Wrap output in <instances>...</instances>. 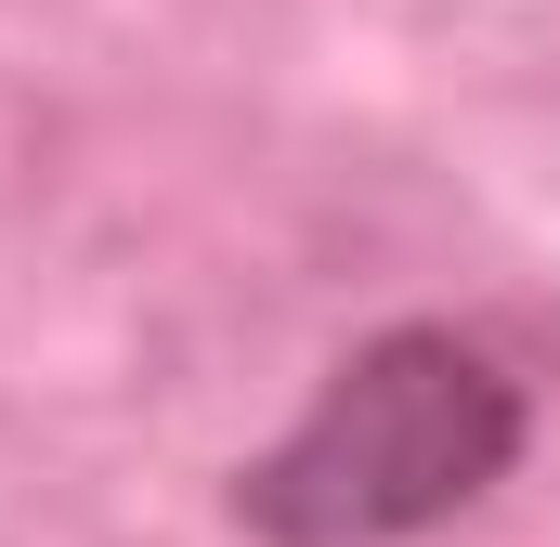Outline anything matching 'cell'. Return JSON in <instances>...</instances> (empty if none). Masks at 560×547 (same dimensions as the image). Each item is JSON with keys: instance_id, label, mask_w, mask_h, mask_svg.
<instances>
[{"instance_id": "obj_1", "label": "cell", "mask_w": 560, "mask_h": 547, "mask_svg": "<svg viewBox=\"0 0 560 547\" xmlns=\"http://www.w3.org/2000/svg\"><path fill=\"white\" fill-rule=\"evenodd\" d=\"M535 443V392L469 326H378L326 365V392L235 469L248 547H418L469 522Z\"/></svg>"}]
</instances>
